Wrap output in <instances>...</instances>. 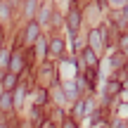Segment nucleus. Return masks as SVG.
Here are the masks:
<instances>
[{
  "instance_id": "nucleus-4",
  "label": "nucleus",
  "mask_w": 128,
  "mask_h": 128,
  "mask_svg": "<svg viewBox=\"0 0 128 128\" xmlns=\"http://www.w3.org/2000/svg\"><path fill=\"white\" fill-rule=\"evenodd\" d=\"M69 22H71V31H76V28H78V12H76V10H71Z\"/></svg>"
},
{
  "instance_id": "nucleus-10",
  "label": "nucleus",
  "mask_w": 128,
  "mask_h": 128,
  "mask_svg": "<svg viewBox=\"0 0 128 128\" xmlns=\"http://www.w3.org/2000/svg\"><path fill=\"white\" fill-rule=\"evenodd\" d=\"M66 128H74V124H71V121H69V124H66Z\"/></svg>"
},
{
  "instance_id": "nucleus-9",
  "label": "nucleus",
  "mask_w": 128,
  "mask_h": 128,
  "mask_svg": "<svg viewBox=\"0 0 128 128\" xmlns=\"http://www.w3.org/2000/svg\"><path fill=\"white\" fill-rule=\"evenodd\" d=\"M121 48H124V50H128V36L121 38Z\"/></svg>"
},
{
  "instance_id": "nucleus-2",
  "label": "nucleus",
  "mask_w": 128,
  "mask_h": 128,
  "mask_svg": "<svg viewBox=\"0 0 128 128\" xmlns=\"http://www.w3.org/2000/svg\"><path fill=\"white\" fill-rule=\"evenodd\" d=\"M0 109H12V95H10V92H5L2 95V100H0Z\"/></svg>"
},
{
  "instance_id": "nucleus-11",
  "label": "nucleus",
  "mask_w": 128,
  "mask_h": 128,
  "mask_svg": "<svg viewBox=\"0 0 128 128\" xmlns=\"http://www.w3.org/2000/svg\"><path fill=\"white\" fill-rule=\"evenodd\" d=\"M126 88H128V81H126Z\"/></svg>"
},
{
  "instance_id": "nucleus-12",
  "label": "nucleus",
  "mask_w": 128,
  "mask_h": 128,
  "mask_svg": "<svg viewBox=\"0 0 128 128\" xmlns=\"http://www.w3.org/2000/svg\"><path fill=\"white\" fill-rule=\"evenodd\" d=\"M0 43H2V40H0Z\"/></svg>"
},
{
  "instance_id": "nucleus-3",
  "label": "nucleus",
  "mask_w": 128,
  "mask_h": 128,
  "mask_svg": "<svg viewBox=\"0 0 128 128\" xmlns=\"http://www.w3.org/2000/svg\"><path fill=\"white\" fill-rule=\"evenodd\" d=\"M14 86H17V74H10V76H5V88H7V90H12Z\"/></svg>"
},
{
  "instance_id": "nucleus-7",
  "label": "nucleus",
  "mask_w": 128,
  "mask_h": 128,
  "mask_svg": "<svg viewBox=\"0 0 128 128\" xmlns=\"http://www.w3.org/2000/svg\"><path fill=\"white\" fill-rule=\"evenodd\" d=\"M62 50H64V43H62V40H52V52H55V55H60Z\"/></svg>"
},
{
  "instance_id": "nucleus-5",
  "label": "nucleus",
  "mask_w": 128,
  "mask_h": 128,
  "mask_svg": "<svg viewBox=\"0 0 128 128\" xmlns=\"http://www.w3.org/2000/svg\"><path fill=\"white\" fill-rule=\"evenodd\" d=\"M83 60H86L88 64H90V66H95V64H97V60H95V55H92L90 50H86V52H83Z\"/></svg>"
},
{
  "instance_id": "nucleus-1",
  "label": "nucleus",
  "mask_w": 128,
  "mask_h": 128,
  "mask_svg": "<svg viewBox=\"0 0 128 128\" xmlns=\"http://www.w3.org/2000/svg\"><path fill=\"white\" fill-rule=\"evenodd\" d=\"M36 38H38V24L31 22V24H28V28H26V43H33Z\"/></svg>"
},
{
  "instance_id": "nucleus-8",
  "label": "nucleus",
  "mask_w": 128,
  "mask_h": 128,
  "mask_svg": "<svg viewBox=\"0 0 128 128\" xmlns=\"http://www.w3.org/2000/svg\"><path fill=\"white\" fill-rule=\"evenodd\" d=\"M33 7H36V2H33V0H28V5H26V14H28V17L33 14Z\"/></svg>"
},
{
  "instance_id": "nucleus-6",
  "label": "nucleus",
  "mask_w": 128,
  "mask_h": 128,
  "mask_svg": "<svg viewBox=\"0 0 128 128\" xmlns=\"http://www.w3.org/2000/svg\"><path fill=\"white\" fill-rule=\"evenodd\" d=\"M119 90H121V86H119V83H109V86H107V95H116Z\"/></svg>"
}]
</instances>
